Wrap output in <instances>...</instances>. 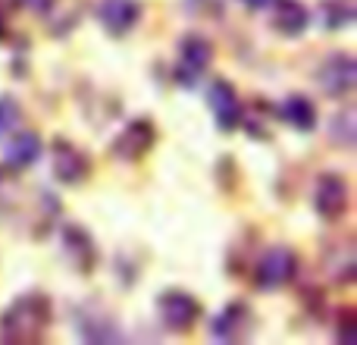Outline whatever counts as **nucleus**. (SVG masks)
Listing matches in <instances>:
<instances>
[{"label": "nucleus", "mask_w": 357, "mask_h": 345, "mask_svg": "<svg viewBox=\"0 0 357 345\" xmlns=\"http://www.w3.org/2000/svg\"><path fill=\"white\" fill-rule=\"evenodd\" d=\"M295 273H298L295 251L285 245H276V248H270V251H264V258L254 267V286L264 292L282 289V286H289L291 279H295Z\"/></svg>", "instance_id": "4"}, {"label": "nucleus", "mask_w": 357, "mask_h": 345, "mask_svg": "<svg viewBox=\"0 0 357 345\" xmlns=\"http://www.w3.org/2000/svg\"><path fill=\"white\" fill-rule=\"evenodd\" d=\"M335 339L345 342V345L357 342V321H354V311H342L339 327H335Z\"/></svg>", "instance_id": "21"}, {"label": "nucleus", "mask_w": 357, "mask_h": 345, "mask_svg": "<svg viewBox=\"0 0 357 345\" xmlns=\"http://www.w3.org/2000/svg\"><path fill=\"white\" fill-rule=\"evenodd\" d=\"M354 110L351 107H345L342 113H335L333 123H329V142L335 145V148H345L351 151L354 148Z\"/></svg>", "instance_id": "19"}, {"label": "nucleus", "mask_w": 357, "mask_h": 345, "mask_svg": "<svg viewBox=\"0 0 357 345\" xmlns=\"http://www.w3.org/2000/svg\"><path fill=\"white\" fill-rule=\"evenodd\" d=\"M207 104L213 110V119L222 132H232L238 129V119H241V104H238V94H235L232 82L226 79H213L207 88Z\"/></svg>", "instance_id": "13"}, {"label": "nucleus", "mask_w": 357, "mask_h": 345, "mask_svg": "<svg viewBox=\"0 0 357 345\" xmlns=\"http://www.w3.org/2000/svg\"><path fill=\"white\" fill-rule=\"evenodd\" d=\"M94 16H98V22L107 29V35L123 38V35H129L138 25V19H142V0H98Z\"/></svg>", "instance_id": "9"}, {"label": "nucleus", "mask_w": 357, "mask_h": 345, "mask_svg": "<svg viewBox=\"0 0 357 345\" xmlns=\"http://www.w3.org/2000/svg\"><path fill=\"white\" fill-rule=\"evenodd\" d=\"M273 3H276V19H273V29L276 31L298 38L310 25V13L301 0H273Z\"/></svg>", "instance_id": "16"}, {"label": "nucleus", "mask_w": 357, "mask_h": 345, "mask_svg": "<svg viewBox=\"0 0 357 345\" xmlns=\"http://www.w3.org/2000/svg\"><path fill=\"white\" fill-rule=\"evenodd\" d=\"M351 204V185L342 172H320L314 185V207L320 214V220L335 223L348 214Z\"/></svg>", "instance_id": "3"}, {"label": "nucleus", "mask_w": 357, "mask_h": 345, "mask_svg": "<svg viewBox=\"0 0 357 345\" xmlns=\"http://www.w3.org/2000/svg\"><path fill=\"white\" fill-rule=\"evenodd\" d=\"M254 330V314L245 302H229L210 323L216 342H245Z\"/></svg>", "instance_id": "10"}, {"label": "nucleus", "mask_w": 357, "mask_h": 345, "mask_svg": "<svg viewBox=\"0 0 357 345\" xmlns=\"http://www.w3.org/2000/svg\"><path fill=\"white\" fill-rule=\"evenodd\" d=\"M75 333L82 336L85 342H123V330L119 323L107 314L100 304H82L75 308Z\"/></svg>", "instance_id": "7"}, {"label": "nucleus", "mask_w": 357, "mask_h": 345, "mask_svg": "<svg viewBox=\"0 0 357 345\" xmlns=\"http://www.w3.org/2000/svg\"><path fill=\"white\" fill-rule=\"evenodd\" d=\"M19 119H22V107H19V101L10 98V94H3V98H0V138L10 135V132L19 126Z\"/></svg>", "instance_id": "20"}, {"label": "nucleus", "mask_w": 357, "mask_h": 345, "mask_svg": "<svg viewBox=\"0 0 357 345\" xmlns=\"http://www.w3.org/2000/svg\"><path fill=\"white\" fill-rule=\"evenodd\" d=\"M0 38H3V16H0Z\"/></svg>", "instance_id": "23"}, {"label": "nucleus", "mask_w": 357, "mask_h": 345, "mask_svg": "<svg viewBox=\"0 0 357 345\" xmlns=\"http://www.w3.org/2000/svg\"><path fill=\"white\" fill-rule=\"evenodd\" d=\"M50 170L60 182L66 185H75L82 179H88L91 172V161H88L85 151H79L69 138H56L54 148H50Z\"/></svg>", "instance_id": "8"}, {"label": "nucleus", "mask_w": 357, "mask_h": 345, "mask_svg": "<svg viewBox=\"0 0 357 345\" xmlns=\"http://www.w3.org/2000/svg\"><path fill=\"white\" fill-rule=\"evenodd\" d=\"M210 63H213V44L204 35L191 31V35H185L178 41L176 50V82L185 88H195L210 69Z\"/></svg>", "instance_id": "2"}, {"label": "nucleus", "mask_w": 357, "mask_h": 345, "mask_svg": "<svg viewBox=\"0 0 357 345\" xmlns=\"http://www.w3.org/2000/svg\"><path fill=\"white\" fill-rule=\"evenodd\" d=\"M157 314H160V323L173 333H188L197 321H201V304H197L195 295L182 289H167L160 298H157Z\"/></svg>", "instance_id": "6"}, {"label": "nucleus", "mask_w": 357, "mask_h": 345, "mask_svg": "<svg viewBox=\"0 0 357 345\" xmlns=\"http://www.w3.org/2000/svg\"><path fill=\"white\" fill-rule=\"evenodd\" d=\"M60 239H63V254L79 273H91L98 267V245H94L91 233L85 226L69 223V226H63Z\"/></svg>", "instance_id": "11"}, {"label": "nucleus", "mask_w": 357, "mask_h": 345, "mask_svg": "<svg viewBox=\"0 0 357 345\" xmlns=\"http://www.w3.org/2000/svg\"><path fill=\"white\" fill-rule=\"evenodd\" d=\"M154 142H157L154 126H151L148 119H132V123L116 135V142H113V154L126 163L142 161V157L154 148Z\"/></svg>", "instance_id": "12"}, {"label": "nucleus", "mask_w": 357, "mask_h": 345, "mask_svg": "<svg viewBox=\"0 0 357 345\" xmlns=\"http://www.w3.org/2000/svg\"><path fill=\"white\" fill-rule=\"evenodd\" d=\"M320 16H323V25H326L329 31L345 29V25H351L354 16H357L354 0H323Z\"/></svg>", "instance_id": "18"}, {"label": "nucleus", "mask_w": 357, "mask_h": 345, "mask_svg": "<svg viewBox=\"0 0 357 345\" xmlns=\"http://www.w3.org/2000/svg\"><path fill=\"white\" fill-rule=\"evenodd\" d=\"M326 260V273L335 283H354L357 277V254H354V242L351 239H339L323 251Z\"/></svg>", "instance_id": "15"}, {"label": "nucleus", "mask_w": 357, "mask_h": 345, "mask_svg": "<svg viewBox=\"0 0 357 345\" xmlns=\"http://www.w3.org/2000/svg\"><path fill=\"white\" fill-rule=\"evenodd\" d=\"M279 117H282L285 123L291 126V129L310 132L317 126V107H314V101L304 98V94H291V98L282 101V107H279Z\"/></svg>", "instance_id": "17"}, {"label": "nucleus", "mask_w": 357, "mask_h": 345, "mask_svg": "<svg viewBox=\"0 0 357 345\" xmlns=\"http://www.w3.org/2000/svg\"><path fill=\"white\" fill-rule=\"evenodd\" d=\"M241 3H245L248 10H266V6H270L273 0H241Z\"/></svg>", "instance_id": "22"}, {"label": "nucleus", "mask_w": 357, "mask_h": 345, "mask_svg": "<svg viewBox=\"0 0 357 345\" xmlns=\"http://www.w3.org/2000/svg\"><path fill=\"white\" fill-rule=\"evenodd\" d=\"M50 321H54L50 298L44 292H25L10 308H3V314H0V336H3V342H13V345L38 342L47 333Z\"/></svg>", "instance_id": "1"}, {"label": "nucleus", "mask_w": 357, "mask_h": 345, "mask_svg": "<svg viewBox=\"0 0 357 345\" xmlns=\"http://www.w3.org/2000/svg\"><path fill=\"white\" fill-rule=\"evenodd\" d=\"M38 157H41V135H38V132H16V135L6 142L3 163L13 172L29 170Z\"/></svg>", "instance_id": "14"}, {"label": "nucleus", "mask_w": 357, "mask_h": 345, "mask_svg": "<svg viewBox=\"0 0 357 345\" xmlns=\"http://www.w3.org/2000/svg\"><path fill=\"white\" fill-rule=\"evenodd\" d=\"M317 82H320L326 98H335V101L351 98V91L357 85V60L351 54H342V50L326 57L320 73H317Z\"/></svg>", "instance_id": "5"}]
</instances>
